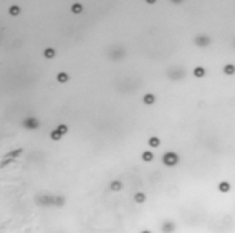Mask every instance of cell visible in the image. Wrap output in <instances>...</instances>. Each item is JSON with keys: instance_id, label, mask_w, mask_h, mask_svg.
<instances>
[{"instance_id": "cell-16", "label": "cell", "mask_w": 235, "mask_h": 233, "mask_svg": "<svg viewBox=\"0 0 235 233\" xmlns=\"http://www.w3.org/2000/svg\"><path fill=\"white\" fill-rule=\"evenodd\" d=\"M50 137H51V140H54V141H59V140H61V137H62V135H61L59 132H58L57 129H55V130H52V132H51Z\"/></svg>"}, {"instance_id": "cell-4", "label": "cell", "mask_w": 235, "mask_h": 233, "mask_svg": "<svg viewBox=\"0 0 235 233\" xmlns=\"http://www.w3.org/2000/svg\"><path fill=\"white\" fill-rule=\"evenodd\" d=\"M194 43H195V45H198V47H208L212 43V40H210V37L206 36V34H201V36H197L195 39H194Z\"/></svg>"}, {"instance_id": "cell-3", "label": "cell", "mask_w": 235, "mask_h": 233, "mask_svg": "<svg viewBox=\"0 0 235 233\" xmlns=\"http://www.w3.org/2000/svg\"><path fill=\"white\" fill-rule=\"evenodd\" d=\"M176 230V224L170 219H167L161 224V232L162 233H173Z\"/></svg>"}, {"instance_id": "cell-18", "label": "cell", "mask_w": 235, "mask_h": 233, "mask_svg": "<svg viewBox=\"0 0 235 233\" xmlns=\"http://www.w3.org/2000/svg\"><path fill=\"white\" fill-rule=\"evenodd\" d=\"M8 12L12 15V17H17V15H19V12H21V8L18 6H11L8 10Z\"/></svg>"}, {"instance_id": "cell-8", "label": "cell", "mask_w": 235, "mask_h": 233, "mask_svg": "<svg viewBox=\"0 0 235 233\" xmlns=\"http://www.w3.org/2000/svg\"><path fill=\"white\" fill-rule=\"evenodd\" d=\"M57 81L59 82V84H66L69 81V74L65 72H61L57 74Z\"/></svg>"}, {"instance_id": "cell-7", "label": "cell", "mask_w": 235, "mask_h": 233, "mask_svg": "<svg viewBox=\"0 0 235 233\" xmlns=\"http://www.w3.org/2000/svg\"><path fill=\"white\" fill-rule=\"evenodd\" d=\"M223 73L226 75H234L235 74V65H232V63H228V65H226L223 67Z\"/></svg>"}, {"instance_id": "cell-1", "label": "cell", "mask_w": 235, "mask_h": 233, "mask_svg": "<svg viewBox=\"0 0 235 233\" xmlns=\"http://www.w3.org/2000/svg\"><path fill=\"white\" fill-rule=\"evenodd\" d=\"M179 155L176 152H172V151H169V152H165L164 155H162V163L165 164V166H169V168H173V166H176V164L179 163Z\"/></svg>"}, {"instance_id": "cell-6", "label": "cell", "mask_w": 235, "mask_h": 233, "mask_svg": "<svg viewBox=\"0 0 235 233\" xmlns=\"http://www.w3.org/2000/svg\"><path fill=\"white\" fill-rule=\"evenodd\" d=\"M217 188L221 193H227V192H230V189H231V184H230L228 181H221Z\"/></svg>"}, {"instance_id": "cell-17", "label": "cell", "mask_w": 235, "mask_h": 233, "mask_svg": "<svg viewBox=\"0 0 235 233\" xmlns=\"http://www.w3.org/2000/svg\"><path fill=\"white\" fill-rule=\"evenodd\" d=\"M57 130L63 136V135H66V133L69 132V128H68V125H65V123H61V125L57 126Z\"/></svg>"}, {"instance_id": "cell-19", "label": "cell", "mask_w": 235, "mask_h": 233, "mask_svg": "<svg viewBox=\"0 0 235 233\" xmlns=\"http://www.w3.org/2000/svg\"><path fill=\"white\" fill-rule=\"evenodd\" d=\"M140 233H151V230H147V229H144V230H142Z\"/></svg>"}, {"instance_id": "cell-9", "label": "cell", "mask_w": 235, "mask_h": 233, "mask_svg": "<svg viewBox=\"0 0 235 233\" xmlns=\"http://www.w3.org/2000/svg\"><path fill=\"white\" fill-rule=\"evenodd\" d=\"M134 200L136 202V203L142 204L146 202V193H143V192H136V193L134 195Z\"/></svg>"}, {"instance_id": "cell-11", "label": "cell", "mask_w": 235, "mask_h": 233, "mask_svg": "<svg viewBox=\"0 0 235 233\" xmlns=\"http://www.w3.org/2000/svg\"><path fill=\"white\" fill-rule=\"evenodd\" d=\"M205 73H206V70L204 69V67H201V66H198V67H195V69L193 70L194 77H197V78H202L204 75H205Z\"/></svg>"}, {"instance_id": "cell-5", "label": "cell", "mask_w": 235, "mask_h": 233, "mask_svg": "<svg viewBox=\"0 0 235 233\" xmlns=\"http://www.w3.org/2000/svg\"><path fill=\"white\" fill-rule=\"evenodd\" d=\"M155 95H153V93H146V95L143 96V103L146 106H151V104H154L155 103Z\"/></svg>"}, {"instance_id": "cell-14", "label": "cell", "mask_w": 235, "mask_h": 233, "mask_svg": "<svg viewBox=\"0 0 235 233\" xmlns=\"http://www.w3.org/2000/svg\"><path fill=\"white\" fill-rule=\"evenodd\" d=\"M160 144H161V141H160V139L158 137H150L149 139V145L151 147V148H157V147H160Z\"/></svg>"}, {"instance_id": "cell-15", "label": "cell", "mask_w": 235, "mask_h": 233, "mask_svg": "<svg viewBox=\"0 0 235 233\" xmlns=\"http://www.w3.org/2000/svg\"><path fill=\"white\" fill-rule=\"evenodd\" d=\"M71 12H73V14H81V12H83V4L74 3L71 6Z\"/></svg>"}, {"instance_id": "cell-10", "label": "cell", "mask_w": 235, "mask_h": 233, "mask_svg": "<svg viewBox=\"0 0 235 233\" xmlns=\"http://www.w3.org/2000/svg\"><path fill=\"white\" fill-rule=\"evenodd\" d=\"M43 55H44V58H47V59H52V58H55V55H57V51L50 47V48H45Z\"/></svg>"}, {"instance_id": "cell-12", "label": "cell", "mask_w": 235, "mask_h": 233, "mask_svg": "<svg viewBox=\"0 0 235 233\" xmlns=\"http://www.w3.org/2000/svg\"><path fill=\"white\" fill-rule=\"evenodd\" d=\"M122 189V182L121 181H111L110 182V191L113 192H118Z\"/></svg>"}, {"instance_id": "cell-13", "label": "cell", "mask_w": 235, "mask_h": 233, "mask_svg": "<svg viewBox=\"0 0 235 233\" xmlns=\"http://www.w3.org/2000/svg\"><path fill=\"white\" fill-rule=\"evenodd\" d=\"M142 159L144 162H151L153 159H154V154L151 152V151H143V154H142Z\"/></svg>"}, {"instance_id": "cell-2", "label": "cell", "mask_w": 235, "mask_h": 233, "mask_svg": "<svg viewBox=\"0 0 235 233\" xmlns=\"http://www.w3.org/2000/svg\"><path fill=\"white\" fill-rule=\"evenodd\" d=\"M22 126L28 130H36L39 129L40 126V121L36 118V116H26L24 121H22Z\"/></svg>"}]
</instances>
